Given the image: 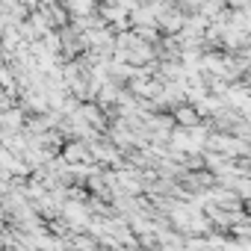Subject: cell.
I'll list each match as a JSON object with an SVG mask.
<instances>
[{"mask_svg": "<svg viewBox=\"0 0 251 251\" xmlns=\"http://www.w3.org/2000/svg\"><path fill=\"white\" fill-rule=\"evenodd\" d=\"M169 112H172V118H175L177 127H198V124H204L201 112H198V109H195V103H189V100H183V103L172 106Z\"/></svg>", "mask_w": 251, "mask_h": 251, "instance_id": "1", "label": "cell"}, {"mask_svg": "<svg viewBox=\"0 0 251 251\" xmlns=\"http://www.w3.org/2000/svg\"><path fill=\"white\" fill-rule=\"evenodd\" d=\"M227 9H248V0H222Z\"/></svg>", "mask_w": 251, "mask_h": 251, "instance_id": "3", "label": "cell"}, {"mask_svg": "<svg viewBox=\"0 0 251 251\" xmlns=\"http://www.w3.org/2000/svg\"><path fill=\"white\" fill-rule=\"evenodd\" d=\"M24 121H27V112L18 103L0 109V130H24Z\"/></svg>", "mask_w": 251, "mask_h": 251, "instance_id": "2", "label": "cell"}]
</instances>
